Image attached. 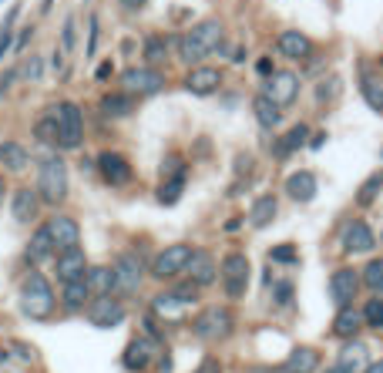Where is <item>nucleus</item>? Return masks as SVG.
<instances>
[{
  "instance_id": "nucleus-1",
  "label": "nucleus",
  "mask_w": 383,
  "mask_h": 373,
  "mask_svg": "<svg viewBox=\"0 0 383 373\" xmlns=\"http://www.w3.org/2000/svg\"><path fill=\"white\" fill-rule=\"evenodd\" d=\"M222 38H226V24L219 17H205V20H198V24H192L189 31L175 40L178 61L189 64V68L202 64L205 57L215 54V51L222 47Z\"/></svg>"
},
{
  "instance_id": "nucleus-2",
  "label": "nucleus",
  "mask_w": 383,
  "mask_h": 373,
  "mask_svg": "<svg viewBox=\"0 0 383 373\" xmlns=\"http://www.w3.org/2000/svg\"><path fill=\"white\" fill-rule=\"evenodd\" d=\"M20 310L31 319H47L54 313V289H51L47 276L38 269H31L20 282Z\"/></svg>"
},
{
  "instance_id": "nucleus-3",
  "label": "nucleus",
  "mask_w": 383,
  "mask_h": 373,
  "mask_svg": "<svg viewBox=\"0 0 383 373\" xmlns=\"http://www.w3.org/2000/svg\"><path fill=\"white\" fill-rule=\"evenodd\" d=\"M68 185H71V178H68V165L61 162L58 155H47L38 168V195L44 206H61L64 199H68Z\"/></svg>"
},
{
  "instance_id": "nucleus-4",
  "label": "nucleus",
  "mask_w": 383,
  "mask_h": 373,
  "mask_svg": "<svg viewBox=\"0 0 383 373\" xmlns=\"http://www.w3.org/2000/svg\"><path fill=\"white\" fill-rule=\"evenodd\" d=\"M121 91L125 94H141V98H152V94L165 91V75L152 68V64H132V68H125L121 71Z\"/></svg>"
},
{
  "instance_id": "nucleus-5",
  "label": "nucleus",
  "mask_w": 383,
  "mask_h": 373,
  "mask_svg": "<svg viewBox=\"0 0 383 373\" xmlns=\"http://www.w3.org/2000/svg\"><path fill=\"white\" fill-rule=\"evenodd\" d=\"M235 330V317H232L229 306H205L198 317H195V336L198 340H229Z\"/></svg>"
},
{
  "instance_id": "nucleus-6",
  "label": "nucleus",
  "mask_w": 383,
  "mask_h": 373,
  "mask_svg": "<svg viewBox=\"0 0 383 373\" xmlns=\"http://www.w3.org/2000/svg\"><path fill=\"white\" fill-rule=\"evenodd\" d=\"M192 259V245L189 243H172L165 245V249H158L148 262V273H152L155 280H175L178 273H185V266Z\"/></svg>"
},
{
  "instance_id": "nucleus-7",
  "label": "nucleus",
  "mask_w": 383,
  "mask_h": 373,
  "mask_svg": "<svg viewBox=\"0 0 383 373\" xmlns=\"http://www.w3.org/2000/svg\"><path fill=\"white\" fill-rule=\"evenodd\" d=\"M219 276H222V289H226L229 299L246 296L249 276H252L249 256H246V252H229V256L222 259V266H219Z\"/></svg>"
},
{
  "instance_id": "nucleus-8",
  "label": "nucleus",
  "mask_w": 383,
  "mask_h": 373,
  "mask_svg": "<svg viewBox=\"0 0 383 373\" xmlns=\"http://www.w3.org/2000/svg\"><path fill=\"white\" fill-rule=\"evenodd\" d=\"M58 145L64 151H75L81 149L84 142V112L77 108L75 101H61L58 105Z\"/></svg>"
},
{
  "instance_id": "nucleus-9",
  "label": "nucleus",
  "mask_w": 383,
  "mask_h": 373,
  "mask_svg": "<svg viewBox=\"0 0 383 373\" xmlns=\"http://www.w3.org/2000/svg\"><path fill=\"white\" fill-rule=\"evenodd\" d=\"M115 273V293L118 296H134L141 289V280H145V262L138 259L134 252H121L111 266Z\"/></svg>"
},
{
  "instance_id": "nucleus-10",
  "label": "nucleus",
  "mask_w": 383,
  "mask_h": 373,
  "mask_svg": "<svg viewBox=\"0 0 383 373\" xmlns=\"http://www.w3.org/2000/svg\"><path fill=\"white\" fill-rule=\"evenodd\" d=\"M84 317H88V323L91 326H97V330H115V326H121L125 323V303L118 296H95L91 299V306L84 310Z\"/></svg>"
},
{
  "instance_id": "nucleus-11",
  "label": "nucleus",
  "mask_w": 383,
  "mask_h": 373,
  "mask_svg": "<svg viewBox=\"0 0 383 373\" xmlns=\"http://www.w3.org/2000/svg\"><path fill=\"white\" fill-rule=\"evenodd\" d=\"M360 273L353 269V266H340V269H333V276L326 282V293L333 299V306H353V299L360 293Z\"/></svg>"
},
{
  "instance_id": "nucleus-12",
  "label": "nucleus",
  "mask_w": 383,
  "mask_h": 373,
  "mask_svg": "<svg viewBox=\"0 0 383 373\" xmlns=\"http://www.w3.org/2000/svg\"><path fill=\"white\" fill-rule=\"evenodd\" d=\"M44 229H47V239L54 245V252H68V249H77V245H81V225H77L75 215L58 212V215H51V219L44 222Z\"/></svg>"
},
{
  "instance_id": "nucleus-13",
  "label": "nucleus",
  "mask_w": 383,
  "mask_h": 373,
  "mask_svg": "<svg viewBox=\"0 0 383 373\" xmlns=\"http://www.w3.org/2000/svg\"><path fill=\"white\" fill-rule=\"evenodd\" d=\"M299 88H303V81L299 75H292V71H276L272 77H266V98L276 105V108H292L296 105V98H299Z\"/></svg>"
},
{
  "instance_id": "nucleus-14",
  "label": "nucleus",
  "mask_w": 383,
  "mask_h": 373,
  "mask_svg": "<svg viewBox=\"0 0 383 373\" xmlns=\"http://www.w3.org/2000/svg\"><path fill=\"white\" fill-rule=\"evenodd\" d=\"M182 88H185L189 94H195V98H209V94H215L219 88H222V68H212V64H195L189 75H185Z\"/></svg>"
},
{
  "instance_id": "nucleus-15",
  "label": "nucleus",
  "mask_w": 383,
  "mask_h": 373,
  "mask_svg": "<svg viewBox=\"0 0 383 373\" xmlns=\"http://www.w3.org/2000/svg\"><path fill=\"white\" fill-rule=\"evenodd\" d=\"M88 252L77 245V249H68V252H58L54 256V280L64 286V282H75L88 276Z\"/></svg>"
},
{
  "instance_id": "nucleus-16",
  "label": "nucleus",
  "mask_w": 383,
  "mask_h": 373,
  "mask_svg": "<svg viewBox=\"0 0 383 373\" xmlns=\"http://www.w3.org/2000/svg\"><path fill=\"white\" fill-rule=\"evenodd\" d=\"M185 273H189L192 286L205 289V286H212V282L219 280V262H215V256H212L209 249H192V259L185 266Z\"/></svg>"
},
{
  "instance_id": "nucleus-17",
  "label": "nucleus",
  "mask_w": 383,
  "mask_h": 373,
  "mask_svg": "<svg viewBox=\"0 0 383 373\" xmlns=\"http://www.w3.org/2000/svg\"><path fill=\"white\" fill-rule=\"evenodd\" d=\"M97 175L108 182V185H128L132 182V162L125 158V155H118V151H101L97 155Z\"/></svg>"
},
{
  "instance_id": "nucleus-18",
  "label": "nucleus",
  "mask_w": 383,
  "mask_h": 373,
  "mask_svg": "<svg viewBox=\"0 0 383 373\" xmlns=\"http://www.w3.org/2000/svg\"><path fill=\"white\" fill-rule=\"evenodd\" d=\"M155 353H158V343L148 340V336H134L132 343L125 347V353H121V367L132 373H141L145 367H152L155 363Z\"/></svg>"
},
{
  "instance_id": "nucleus-19",
  "label": "nucleus",
  "mask_w": 383,
  "mask_h": 373,
  "mask_svg": "<svg viewBox=\"0 0 383 373\" xmlns=\"http://www.w3.org/2000/svg\"><path fill=\"white\" fill-rule=\"evenodd\" d=\"M40 206H44V202H40L38 188L20 185L17 192H14V199H10V215H14L20 225H34L40 215Z\"/></svg>"
},
{
  "instance_id": "nucleus-20",
  "label": "nucleus",
  "mask_w": 383,
  "mask_h": 373,
  "mask_svg": "<svg viewBox=\"0 0 383 373\" xmlns=\"http://www.w3.org/2000/svg\"><path fill=\"white\" fill-rule=\"evenodd\" d=\"M377 245V236H373V229L366 222H346L343 225V252L346 256H364Z\"/></svg>"
},
{
  "instance_id": "nucleus-21",
  "label": "nucleus",
  "mask_w": 383,
  "mask_h": 373,
  "mask_svg": "<svg viewBox=\"0 0 383 373\" xmlns=\"http://www.w3.org/2000/svg\"><path fill=\"white\" fill-rule=\"evenodd\" d=\"M306 145H309V125L306 121H299V125H292V128L283 131V135L272 142V158L286 162L289 155H296V151L306 149Z\"/></svg>"
},
{
  "instance_id": "nucleus-22",
  "label": "nucleus",
  "mask_w": 383,
  "mask_h": 373,
  "mask_svg": "<svg viewBox=\"0 0 383 373\" xmlns=\"http://www.w3.org/2000/svg\"><path fill=\"white\" fill-rule=\"evenodd\" d=\"M364 326H366V323H364V310H357V306H340V310H336V317H333L329 333L336 336V340H357Z\"/></svg>"
},
{
  "instance_id": "nucleus-23",
  "label": "nucleus",
  "mask_w": 383,
  "mask_h": 373,
  "mask_svg": "<svg viewBox=\"0 0 383 373\" xmlns=\"http://www.w3.org/2000/svg\"><path fill=\"white\" fill-rule=\"evenodd\" d=\"M320 363H323V356H320L316 347H292L289 356L279 363V370L283 373H316Z\"/></svg>"
},
{
  "instance_id": "nucleus-24",
  "label": "nucleus",
  "mask_w": 383,
  "mask_h": 373,
  "mask_svg": "<svg viewBox=\"0 0 383 373\" xmlns=\"http://www.w3.org/2000/svg\"><path fill=\"white\" fill-rule=\"evenodd\" d=\"M276 51L289 61H309L313 57V40L303 34V31H283L276 38Z\"/></svg>"
},
{
  "instance_id": "nucleus-25",
  "label": "nucleus",
  "mask_w": 383,
  "mask_h": 373,
  "mask_svg": "<svg viewBox=\"0 0 383 373\" xmlns=\"http://www.w3.org/2000/svg\"><path fill=\"white\" fill-rule=\"evenodd\" d=\"M316 192H320V182H316V175L306 172V168H299V172H292L286 178V195L292 202H299V206H306L316 199Z\"/></svg>"
},
{
  "instance_id": "nucleus-26",
  "label": "nucleus",
  "mask_w": 383,
  "mask_h": 373,
  "mask_svg": "<svg viewBox=\"0 0 383 373\" xmlns=\"http://www.w3.org/2000/svg\"><path fill=\"white\" fill-rule=\"evenodd\" d=\"M91 299H95V293H91V286H88V276L61 286V303H64L68 313H84V310L91 306Z\"/></svg>"
},
{
  "instance_id": "nucleus-27",
  "label": "nucleus",
  "mask_w": 383,
  "mask_h": 373,
  "mask_svg": "<svg viewBox=\"0 0 383 373\" xmlns=\"http://www.w3.org/2000/svg\"><path fill=\"white\" fill-rule=\"evenodd\" d=\"M192 306V299L185 296H178L175 289H169V293H158V296L152 299V310H155V317H162V319H182L185 313H189Z\"/></svg>"
},
{
  "instance_id": "nucleus-28",
  "label": "nucleus",
  "mask_w": 383,
  "mask_h": 373,
  "mask_svg": "<svg viewBox=\"0 0 383 373\" xmlns=\"http://www.w3.org/2000/svg\"><path fill=\"white\" fill-rule=\"evenodd\" d=\"M336 363L350 373H364L370 367V353H366V343L360 340H343L340 353H336Z\"/></svg>"
},
{
  "instance_id": "nucleus-29",
  "label": "nucleus",
  "mask_w": 383,
  "mask_h": 373,
  "mask_svg": "<svg viewBox=\"0 0 383 373\" xmlns=\"http://www.w3.org/2000/svg\"><path fill=\"white\" fill-rule=\"evenodd\" d=\"M51 256H58V252H54V245L47 239V229L38 225L34 236H31V243H27V249H24V259H27V266H40V262L51 259Z\"/></svg>"
},
{
  "instance_id": "nucleus-30",
  "label": "nucleus",
  "mask_w": 383,
  "mask_h": 373,
  "mask_svg": "<svg viewBox=\"0 0 383 373\" xmlns=\"http://www.w3.org/2000/svg\"><path fill=\"white\" fill-rule=\"evenodd\" d=\"M276 212H279V202H276V195H272V192H266V195H259V199L252 202L249 225H252V229H266V225H272Z\"/></svg>"
},
{
  "instance_id": "nucleus-31",
  "label": "nucleus",
  "mask_w": 383,
  "mask_h": 373,
  "mask_svg": "<svg viewBox=\"0 0 383 373\" xmlns=\"http://www.w3.org/2000/svg\"><path fill=\"white\" fill-rule=\"evenodd\" d=\"M252 114H256V121H259L263 131L279 128V121H283V108H276L266 94H256V98H252Z\"/></svg>"
},
{
  "instance_id": "nucleus-32",
  "label": "nucleus",
  "mask_w": 383,
  "mask_h": 373,
  "mask_svg": "<svg viewBox=\"0 0 383 373\" xmlns=\"http://www.w3.org/2000/svg\"><path fill=\"white\" fill-rule=\"evenodd\" d=\"M0 165L17 175V172L31 165V151L24 149L20 142H0Z\"/></svg>"
},
{
  "instance_id": "nucleus-33",
  "label": "nucleus",
  "mask_w": 383,
  "mask_h": 373,
  "mask_svg": "<svg viewBox=\"0 0 383 373\" xmlns=\"http://www.w3.org/2000/svg\"><path fill=\"white\" fill-rule=\"evenodd\" d=\"M132 112H134V98H132V94L118 91V94H104V98H101V114H104V118H111V121L128 118Z\"/></svg>"
},
{
  "instance_id": "nucleus-34",
  "label": "nucleus",
  "mask_w": 383,
  "mask_h": 373,
  "mask_svg": "<svg viewBox=\"0 0 383 373\" xmlns=\"http://www.w3.org/2000/svg\"><path fill=\"white\" fill-rule=\"evenodd\" d=\"M360 94H364V101L373 108V112H383V81L370 68L360 71Z\"/></svg>"
},
{
  "instance_id": "nucleus-35",
  "label": "nucleus",
  "mask_w": 383,
  "mask_h": 373,
  "mask_svg": "<svg viewBox=\"0 0 383 373\" xmlns=\"http://www.w3.org/2000/svg\"><path fill=\"white\" fill-rule=\"evenodd\" d=\"M88 286H91L95 296L115 293V273H111V266H91L88 269Z\"/></svg>"
},
{
  "instance_id": "nucleus-36",
  "label": "nucleus",
  "mask_w": 383,
  "mask_h": 373,
  "mask_svg": "<svg viewBox=\"0 0 383 373\" xmlns=\"http://www.w3.org/2000/svg\"><path fill=\"white\" fill-rule=\"evenodd\" d=\"M380 192H383V168L380 172H373L370 178H366L364 185L357 188V206L360 208H370L377 199H380Z\"/></svg>"
},
{
  "instance_id": "nucleus-37",
  "label": "nucleus",
  "mask_w": 383,
  "mask_h": 373,
  "mask_svg": "<svg viewBox=\"0 0 383 373\" xmlns=\"http://www.w3.org/2000/svg\"><path fill=\"white\" fill-rule=\"evenodd\" d=\"M185 182H189V172H185V175H175V178H162V185H158V202H162V206H175V202L182 199V192H185Z\"/></svg>"
},
{
  "instance_id": "nucleus-38",
  "label": "nucleus",
  "mask_w": 383,
  "mask_h": 373,
  "mask_svg": "<svg viewBox=\"0 0 383 373\" xmlns=\"http://www.w3.org/2000/svg\"><path fill=\"white\" fill-rule=\"evenodd\" d=\"M360 282H364L373 296H383V256H380V259L366 262L364 273H360Z\"/></svg>"
},
{
  "instance_id": "nucleus-39",
  "label": "nucleus",
  "mask_w": 383,
  "mask_h": 373,
  "mask_svg": "<svg viewBox=\"0 0 383 373\" xmlns=\"http://www.w3.org/2000/svg\"><path fill=\"white\" fill-rule=\"evenodd\" d=\"M169 57V38H162V34H152V38L145 40V64H162Z\"/></svg>"
},
{
  "instance_id": "nucleus-40",
  "label": "nucleus",
  "mask_w": 383,
  "mask_h": 373,
  "mask_svg": "<svg viewBox=\"0 0 383 373\" xmlns=\"http://www.w3.org/2000/svg\"><path fill=\"white\" fill-rule=\"evenodd\" d=\"M364 323L373 330H383V296H370L364 306Z\"/></svg>"
},
{
  "instance_id": "nucleus-41",
  "label": "nucleus",
  "mask_w": 383,
  "mask_h": 373,
  "mask_svg": "<svg viewBox=\"0 0 383 373\" xmlns=\"http://www.w3.org/2000/svg\"><path fill=\"white\" fill-rule=\"evenodd\" d=\"M17 14H20V7L14 3V7H10V14H7V20H3V27H0V57L14 47L10 40H14V20H17Z\"/></svg>"
},
{
  "instance_id": "nucleus-42",
  "label": "nucleus",
  "mask_w": 383,
  "mask_h": 373,
  "mask_svg": "<svg viewBox=\"0 0 383 373\" xmlns=\"http://www.w3.org/2000/svg\"><path fill=\"white\" fill-rule=\"evenodd\" d=\"M269 259L272 262H283V266H292V262H299V249L292 243H279L269 249Z\"/></svg>"
},
{
  "instance_id": "nucleus-43",
  "label": "nucleus",
  "mask_w": 383,
  "mask_h": 373,
  "mask_svg": "<svg viewBox=\"0 0 383 373\" xmlns=\"http://www.w3.org/2000/svg\"><path fill=\"white\" fill-rule=\"evenodd\" d=\"M34 135H38L40 142H54L58 145V118H40L38 125H34Z\"/></svg>"
},
{
  "instance_id": "nucleus-44",
  "label": "nucleus",
  "mask_w": 383,
  "mask_h": 373,
  "mask_svg": "<svg viewBox=\"0 0 383 373\" xmlns=\"http://www.w3.org/2000/svg\"><path fill=\"white\" fill-rule=\"evenodd\" d=\"M272 303L276 306H289L292 303V280H279L272 286Z\"/></svg>"
},
{
  "instance_id": "nucleus-45",
  "label": "nucleus",
  "mask_w": 383,
  "mask_h": 373,
  "mask_svg": "<svg viewBox=\"0 0 383 373\" xmlns=\"http://www.w3.org/2000/svg\"><path fill=\"white\" fill-rule=\"evenodd\" d=\"M40 75H44V61H40L38 54H31V61L20 64V77H27V81H40Z\"/></svg>"
},
{
  "instance_id": "nucleus-46",
  "label": "nucleus",
  "mask_w": 383,
  "mask_h": 373,
  "mask_svg": "<svg viewBox=\"0 0 383 373\" xmlns=\"http://www.w3.org/2000/svg\"><path fill=\"white\" fill-rule=\"evenodd\" d=\"M175 175H185V162H182L178 155H169V158L162 162V178H175Z\"/></svg>"
},
{
  "instance_id": "nucleus-47",
  "label": "nucleus",
  "mask_w": 383,
  "mask_h": 373,
  "mask_svg": "<svg viewBox=\"0 0 383 373\" xmlns=\"http://www.w3.org/2000/svg\"><path fill=\"white\" fill-rule=\"evenodd\" d=\"M75 31H77V20L75 17H68L64 20V27H61V47H64V51H75Z\"/></svg>"
},
{
  "instance_id": "nucleus-48",
  "label": "nucleus",
  "mask_w": 383,
  "mask_h": 373,
  "mask_svg": "<svg viewBox=\"0 0 383 373\" xmlns=\"http://www.w3.org/2000/svg\"><path fill=\"white\" fill-rule=\"evenodd\" d=\"M336 91H340V77L320 81V84H316V101H329V98H336Z\"/></svg>"
},
{
  "instance_id": "nucleus-49",
  "label": "nucleus",
  "mask_w": 383,
  "mask_h": 373,
  "mask_svg": "<svg viewBox=\"0 0 383 373\" xmlns=\"http://www.w3.org/2000/svg\"><path fill=\"white\" fill-rule=\"evenodd\" d=\"M195 373H226V370H222V360H219V356H205V360L195 367Z\"/></svg>"
},
{
  "instance_id": "nucleus-50",
  "label": "nucleus",
  "mask_w": 383,
  "mask_h": 373,
  "mask_svg": "<svg viewBox=\"0 0 383 373\" xmlns=\"http://www.w3.org/2000/svg\"><path fill=\"white\" fill-rule=\"evenodd\" d=\"M97 51V17L88 20V57H95Z\"/></svg>"
},
{
  "instance_id": "nucleus-51",
  "label": "nucleus",
  "mask_w": 383,
  "mask_h": 373,
  "mask_svg": "<svg viewBox=\"0 0 383 373\" xmlns=\"http://www.w3.org/2000/svg\"><path fill=\"white\" fill-rule=\"evenodd\" d=\"M31 34H34V27H24V31H20V38L14 40V51H24V47H27V40H31Z\"/></svg>"
},
{
  "instance_id": "nucleus-52",
  "label": "nucleus",
  "mask_w": 383,
  "mask_h": 373,
  "mask_svg": "<svg viewBox=\"0 0 383 373\" xmlns=\"http://www.w3.org/2000/svg\"><path fill=\"white\" fill-rule=\"evenodd\" d=\"M256 71H259V75H263V77H272V75H276V71H272V61H269V57H259V64H256Z\"/></svg>"
},
{
  "instance_id": "nucleus-53",
  "label": "nucleus",
  "mask_w": 383,
  "mask_h": 373,
  "mask_svg": "<svg viewBox=\"0 0 383 373\" xmlns=\"http://www.w3.org/2000/svg\"><path fill=\"white\" fill-rule=\"evenodd\" d=\"M118 3H121L125 10H141V7H145L148 0H118Z\"/></svg>"
},
{
  "instance_id": "nucleus-54",
  "label": "nucleus",
  "mask_w": 383,
  "mask_h": 373,
  "mask_svg": "<svg viewBox=\"0 0 383 373\" xmlns=\"http://www.w3.org/2000/svg\"><path fill=\"white\" fill-rule=\"evenodd\" d=\"M364 373H383V360H370V367Z\"/></svg>"
},
{
  "instance_id": "nucleus-55",
  "label": "nucleus",
  "mask_w": 383,
  "mask_h": 373,
  "mask_svg": "<svg viewBox=\"0 0 383 373\" xmlns=\"http://www.w3.org/2000/svg\"><path fill=\"white\" fill-rule=\"evenodd\" d=\"M111 75V61H101V68H97V77H108Z\"/></svg>"
},
{
  "instance_id": "nucleus-56",
  "label": "nucleus",
  "mask_w": 383,
  "mask_h": 373,
  "mask_svg": "<svg viewBox=\"0 0 383 373\" xmlns=\"http://www.w3.org/2000/svg\"><path fill=\"white\" fill-rule=\"evenodd\" d=\"M323 142H326V135H316V138H309V145H306V149H320Z\"/></svg>"
},
{
  "instance_id": "nucleus-57",
  "label": "nucleus",
  "mask_w": 383,
  "mask_h": 373,
  "mask_svg": "<svg viewBox=\"0 0 383 373\" xmlns=\"http://www.w3.org/2000/svg\"><path fill=\"white\" fill-rule=\"evenodd\" d=\"M323 373H350V370H343V367H340V363H333V367H326Z\"/></svg>"
},
{
  "instance_id": "nucleus-58",
  "label": "nucleus",
  "mask_w": 383,
  "mask_h": 373,
  "mask_svg": "<svg viewBox=\"0 0 383 373\" xmlns=\"http://www.w3.org/2000/svg\"><path fill=\"white\" fill-rule=\"evenodd\" d=\"M3 199H7V185H3V178H0V206H3Z\"/></svg>"
},
{
  "instance_id": "nucleus-59",
  "label": "nucleus",
  "mask_w": 383,
  "mask_h": 373,
  "mask_svg": "<svg viewBox=\"0 0 383 373\" xmlns=\"http://www.w3.org/2000/svg\"><path fill=\"white\" fill-rule=\"evenodd\" d=\"M380 64H383V57H380Z\"/></svg>"
}]
</instances>
